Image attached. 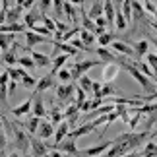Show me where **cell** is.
Returning a JSON list of instances; mask_svg holds the SVG:
<instances>
[{
	"label": "cell",
	"instance_id": "cell-49",
	"mask_svg": "<svg viewBox=\"0 0 157 157\" xmlns=\"http://www.w3.org/2000/svg\"><path fill=\"white\" fill-rule=\"evenodd\" d=\"M31 31L39 33V35H45V37H47V35H52V31H51L49 27H45V25H39V23H37V25H35V27L31 29Z\"/></svg>",
	"mask_w": 157,
	"mask_h": 157
},
{
	"label": "cell",
	"instance_id": "cell-34",
	"mask_svg": "<svg viewBox=\"0 0 157 157\" xmlns=\"http://www.w3.org/2000/svg\"><path fill=\"white\" fill-rule=\"evenodd\" d=\"M136 64V68L138 70H140L142 72V74H146L147 78H149V80H151V78H155V80H157V76H155V72L151 70V66H149L147 62H142V60H138V62H134Z\"/></svg>",
	"mask_w": 157,
	"mask_h": 157
},
{
	"label": "cell",
	"instance_id": "cell-20",
	"mask_svg": "<svg viewBox=\"0 0 157 157\" xmlns=\"http://www.w3.org/2000/svg\"><path fill=\"white\" fill-rule=\"evenodd\" d=\"M31 56L35 60V64H37V68H49L52 64V56H47V54L39 52V51H31Z\"/></svg>",
	"mask_w": 157,
	"mask_h": 157
},
{
	"label": "cell",
	"instance_id": "cell-28",
	"mask_svg": "<svg viewBox=\"0 0 157 157\" xmlns=\"http://www.w3.org/2000/svg\"><path fill=\"white\" fill-rule=\"evenodd\" d=\"M114 93H118L117 86H114L113 82H107V83L103 82V87H101V95H99V97H101V99H111Z\"/></svg>",
	"mask_w": 157,
	"mask_h": 157
},
{
	"label": "cell",
	"instance_id": "cell-54",
	"mask_svg": "<svg viewBox=\"0 0 157 157\" xmlns=\"http://www.w3.org/2000/svg\"><path fill=\"white\" fill-rule=\"evenodd\" d=\"M16 87H17V82H10V83H8V93L12 95V93L16 91Z\"/></svg>",
	"mask_w": 157,
	"mask_h": 157
},
{
	"label": "cell",
	"instance_id": "cell-43",
	"mask_svg": "<svg viewBox=\"0 0 157 157\" xmlns=\"http://www.w3.org/2000/svg\"><path fill=\"white\" fill-rule=\"evenodd\" d=\"M146 62L151 66V70L155 72V76H157V54L155 52H147L146 54Z\"/></svg>",
	"mask_w": 157,
	"mask_h": 157
},
{
	"label": "cell",
	"instance_id": "cell-27",
	"mask_svg": "<svg viewBox=\"0 0 157 157\" xmlns=\"http://www.w3.org/2000/svg\"><path fill=\"white\" fill-rule=\"evenodd\" d=\"M114 27H117L118 31H124V29L128 27V20H126L124 14H122V6H117V17H114Z\"/></svg>",
	"mask_w": 157,
	"mask_h": 157
},
{
	"label": "cell",
	"instance_id": "cell-23",
	"mask_svg": "<svg viewBox=\"0 0 157 157\" xmlns=\"http://www.w3.org/2000/svg\"><path fill=\"white\" fill-rule=\"evenodd\" d=\"M54 78H56V74H52V72H51V74H47V76H43V78L37 82V89H35V91H37V93H45L47 89H51Z\"/></svg>",
	"mask_w": 157,
	"mask_h": 157
},
{
	"label": "cell",
	"instance_id": "cell-37",
	"mask_svg": "<svg viewBox=\"0 0 157 157\" xmlns=\"http://www.w3.org/2000/svg\"><path fill=\"white\" fill-rule=\"evenodd\" d=\"M56 78H58V82H62V83H70L72 80H74V78H72V72H70L68 66L60 68V70H58V74H56Z\"/></svg>",
	"mask_w": 157,
	"mask_h": 157
},
{
	"label": "cell",
	"instance_id": "cell-40",
	"mask_svg": "<svg viewBox=\"0 0 157 157\" xmlns=\"http://www.w3.org/2000/svg\"><path fill=\"white\" fill-rule=\"evenodd\" d=\"M64 14L70 17V21H76V20H78V12H76V6L72 4V2H68V0L64 2Z\"/></svg>",
	"mask_w": 157,
	"mask_h": 157
},
{
	"label": "cell",
	"instance_id": "cell-50",
	"mask_svg": "<svg viewBox=\"0 0 157 157\" xmlns=\"http://www.w3.org/2000/svg\"><path fill=\"white\" fill-rule=\"evenodd\" d=\"M144 8H146L151 16H155V14H157V8H155V4L151 2V0H144Z\"/></svg>",
	"mask_w": 157,
	"mask_h": 157
},
{
	"label": "cell",
	"instance_id": "cell-25",
	"mask_svg": "<svg viewBox=\"0 0 157 157\" xmlns=\"http://www.w3.org/2000/svg\"><path fill=\"white\" fill-rule=\"evenodd\" d=\"M134 51H136V56L138 58H146V54L149 52V41L147 39H140V41H136L134 45Z\"/></svg>",
	"mask_w": 157,
	"mask_h": 157
},
{
	"label": "cell",
	"instance_id": "cell-47",
	"mask_svg": "<svg viewBox=\"0 0 157 157\" xmlns=\"http://www.w3.org/2000/svg\"><path fill=\"white\" fill-rule=\"evenodd\" d=\"M41 21H43V25H45V27H49L52 33H56V20H51V17L43 16V20H41Z\"/></svg>",
	"mask_w": 157,
	"mask_h": 157
},
{
	"label": "cell",
	"instance_id": "cell-19",
	"mask_svg": "<svg viewBox=\"0 0 157 157\" xmlns=\"http://www.w3.org/2000/svg\"><path fill=\"white\" fill-rule=\"evenodd\" d=\"M41 122H43V118H39V117H35V114H31L25 122H23V128H25L27 134H31V136H37V130H39V126Z\"/></svg>",
	"mask_w": 157,
	"mask_h": 157
},
{
	"label": "cell",
	"instance_id": "cell-21",
	"mask_svg": "<svg viewBox=\"0 0 157 157\" xmlns=\"http://www.w3.org/2000/svg\"><path fill=\"white\" fill-rule=\"evenodd\" d=\"M87 16L91 17V20H97V17L105 16V0H95L91 4V8H89Z\"/></svg>",
	"mask_w": 157,
	"mask_h": 157
},
{
	"label": "cell",
	"instance_id": "cell-48",
	"mask_svg": "<svg viewBox=\"0 0 157 157\" xmlns=\"http://www.w3.org/2000/svg\"><path fill=\"white\" fill-rule=\"evenodd\" d=\"M37 2H39V4H37V8H39V12H41L43 16H45V12L52 6V0H37Z\"/></svg>",
	"mask_w": 157,
	"mask_h": 157
},
{
	"label": "cell",
	"instance_id": "cell-7",
	"mask_svg": "<svg viewBox=\"0 0 157 157\" xmlns=\"http://www.w3.org/2000/svg\"><path fill=\"white\" fill-rule=\"evenodd\" d=\"M78 87H74V83H60L56 86V97L60 101H68V103H74V91Z\"/></svg>",
	"mask_w": 157,
	"mask_h": 157
},
{
	"label": "cell",
	"instance_id": "cell-8",
	"mask_svg": "<svg viewBox=\"0 0 157 157\" xmlns=\"http://www.w3.org/2000/svg\"><path fill=\"white\" fill-rule=\"evenodd\" d=\"M58 151H62L66 155H74V157H82V149H78V144L76 140H70V138H66L62 144H58L56 146Z\"/></svg>",
	"mask_w": 157,
	"mask_h": 157
},
{
	"label": "cell",
	"instance_id": "cell-16",
	"mask_svg": "<svg viewBox=\"0 0 157 157\" xmlns=\"http://www.w3.org/2000/svg\"><path fill=\"white\" fill-rule=\"evenodd\" d=\"M113 51L120 54V56H126V58H132V56H136V51H134V47H130V45H126L122 43V41H114L113 43Z\"/></svg>",
	"mask_w": 157,
	"mask_h": 157
},
{
	"label": "cell",
	"instance_id": "cell-56",
	"mask_svg": "<svg viewBox=\"0 0 157 157\" xmlns=\"http://www.w3.org/2000/svg\"><path fill=\"white\" fill-rule=\"evenodd\" d=\"M68 2H72L74 6H82V4H83V0H68Z\"/></svg>",
	"mask_w": 157,
	"mask_h": 157
},
{
	"label": "cell",
	"instance_id": "cell-1",
	"mask_svg": "<svg viewBox=\"0 0 157 157\" xmlns=\"http://www.w3.org/2000/svg\"><path fill=\"white\" fill-rule=\"evenodd\" d=\"M149 138V132L144 130V132H126V134H120L117 138V142H122L126 151H136V147H140L142 144H146Z\"/></svg>",
	"mask_w": 157,
	"mask_h": 157
},
{
	"label": "cell",
	"instance_id": "cell-11",
	"mask_svg": "<svg viewBox=\"0 0 157 157\" xmlns=\"http://www.w3.org/2000/svg\"><path fill=\"white\" fill-rule=\"evenodd\" d=\"M33 99H35V93H33V97H29L27 101H23L21 105H17V107H14L12 109V114H14L16 118H21V117H25V114H29V113H33Z\"/></svg>",
	"mask_w": 157,
	"mask_h": 157
},
{
	"label": "cell",
	"instance_id": "cell-45",
	"mask_svg": "<svg viewBox=\"0 0 157 157\" xmlns=\"http://www.w3.org/2000/svg\"><path fill=\"white\" fill-rule=\"evenodd\" d=\"M64 2L66 0H52V8H54V12H56V17H60L64 14Z\"/></svg>",
	"mask_w": 157,
	"mask_h": 157
},
{
	"label": "cell",
	"instance_id": "cell-42",
	"mask_svg": "<svg viewBox=\"0 0 157 157\" xmlns=\"http://www.w3.org/2000/svg\"><path fill=\"white\" fill-rule=\"evenodd\" d=\"M70 45H72V47H76L78 51H86V52L89 51V47H87V45L82 41V37H80V35H78L76 39H72V41H70Z\"/></svg>",
	"mask_w": 157,
	"mask_h": 157
},
{
	"label": "cell",
	"instance_id": "cell-3",
	"mask_svg": "<svg viewBox=\"0 0 157 157\" xmlns=\"http://www.w3.org/2000/svg\"><path fill=\"white\" fill-rule=\"evenodd\" d=\"M66 66L70 68L72 78L78 82L82 76L87 74V70H91L93 66H99V62H97V60H82V62H72V64H66Z\"/></svg>",
	"mask_w": 157,
	"mask_h": 157
},
{
	"label": "cell",
	"instance_id": "cell-17",
	"mask_svg": "<svg viewBox=\"0 0 157 157\" xmlns=\"http://www.w3.org/2000/svg\"><path fill=\"white\" fill-rule=\"evenodd\" d=\"M120 68H122L120 64H105L103 66V72H101V80H103L105 83L107 82H113L114 78H117V74L120 72Z\"/></svg>",
	"mask_w": 157,
	"mask_h": 157
},
{
	"label": "cell",
	"instance_id": "cell-4",
	"mask_svg": "<svg viewBox=\"0 0 157 157\" xmlns=\"http://www.w3.org/2000/svg\"><path fill=\"white\" fill-rule=\"evenodd\" d=\"M31 155L33 157H45L47 153L51 151V146H49V142H45V140H39L37 136H31Z\"/></svg>",
	"mask_w": 157,
	"mask_h": 157
},
{
	"label": "cell",
	"instance_id": "cell-13",
	"mask_svg": "<svg viewBox=\"0 0 157 157\" xmlns=\"http://www.w3.org/2000/svg\"><path fill=\"white\" fill-rule=\"evenodd\" d=\"M91 132H95V122H86V124L78 126V128H72L68 138L70 140H78V138H82L86 134H91Z\"/></svg>",
	"mask_w": 157,
	"mask_h": 157
},
{
	"label": "cell",
	"instance_id": "cell-10",
	"mask_svg": "<svg viewBox=\"0 0 157 157\" xmlns=\"http://www.w3.org/2000/svg\"><path fill=\"white\" fill-rule=\"evenodd\" d=\"M70 130H72V124L68 122V120H64V122H60L56 126V132H54V149H56L58 144H62L66 138H68Z\"/></svg>",
	"mask_w": 157,
	"mask_h": 157
},
{
	"label": "cell",
	"instance_id": "cell-53",
	"mask_svg": "<svg viewBox=\"0 0 157 157\" xmlns=\"http://www.w3.org/2000/svg\"><path fill=\"white\" fill-rule=\"evenodd\" d=\"M45 157H62V151H58V149H51Z\"/></svg>",
	"mask_w": 157,
	"mask_h": 157
},
{
	"label": "cell",
	"instance_id": "cell-38",
	"mask_svg": "<svg viewBox=\"0 0 157 157\" xmlns=\"http://www.w3.org/2000/svg\"><path fill=\"white\" fill-rule=\"evenodd\" d=\"M142 157H157V144L155 142H146V147L142 151Z\"/></svg>",
	"mask_w": 157,
	"mask_h": 157
},
{
	"label": "cell",
	"instance_id": "cell-32",
	"mask_svg": "<svg viewBox=\"0 0 157 157\" xmlns=\"http://www.w3.org/2000/svg\"><path fill=\"white\" fill-rule=\"evenodd\" d=\"M97 43H99V47H109V45H113V43H114V33H113V31H105V33L97 35Z\"/></svg>",
	"mask_w": 157,
	"mask_h": 157
},
{
	"label": "cell",
	"instance_id": "cell-14",
	"mask_svg": "<svg viewBox=\"0 0 157 157\" xmlns=\"http://www.w3.org/2000/svg\"><path fill=\"white\" fill-rule=\"evenodd\" d=\"M21 16H25L21 6H12L8 12H4V14H2L4 23H17V21L21 20Z\"/></svg>",
	"mask_w": 157,
	"mask_h": 157
},
{
	"label": "cell",
	"instance_id": "cell-22",
	"mask_svg": "<svg viewBox=\"0 0 157 157\" xmlns=\"http://www.w3.org/2000/svg\"><path fill=\"white\" fill-rule=\"evenodd\" d=\"M2 33H25L27 31V25L23 21H17V23H2Z\"/></svg>",
	"mask_w": 157,
	"mask_h": 157
},
{
	"label": "cell",
	"instance_id": "cell-31",
	"mask_svg": "<svg viewBox=\"0 0 157 157\" xmlns=\"http://www.w3.org/2000/svg\"><path fill=\"white\" fill-rule=\"evenodd\" d=\"M52 47H56L58 51H62L64 54H68V56H78V51L76 47H72L70 43H52Z\"/></svg>",
	"mask_w": 157,
	"mask_h": 157
},
{
	"label": "cell",
	"instance_id": "cell-30",
	"mask_svg": "<svg viewBox=\"0 0 157 157\" xmlns=\"http://www.w3.org/2000/svg\"><path fill=\"white\" fill-rule=\"evenodd\" d=\"M82 29H86V31H91V33H95V35H97V25H95V20H91V17H89L87 14H86V12H82Z\"/></svg>",
	"mask_w": 157,
	"mask_h": 157
},
{
	"label": "cell",
	"instance_id": "cell-9",
	"mask_svg": "<svg viewBox=\"0 0 157 157\" xmlns=\"http://www.w3.org/2000/svg\"><path fill=\"white\" fill-rule=\"evenodd\" d=\"M95 52H97V56H99V60L103 64H118L120 62V56H118V54L113 52V51H109L107 47H99Z\"/></svg>",
	"mask_w": 157,
	"mask_h": 157
},
{
	"label": "cell",
	"instance_id": "cell-12",
	"mask_svg": "<svg viewBox=\"0 0 157 157\" xmlns=\"http://www.w3.org/2000/svg\"><path fill=\"white\" fill-rule=\"evenodd\" d=\"M54 132H56V126H54L49 118H47V120H43V122H41V126H39L37 138H39V140H45V142H47L49 138H52Z\"/></svg>",
	"mask_w": 157,
	"mask_h": 157
},
{
	"label": "cell",
	"instance_id": "cell-51",
	"mask_svg": "<svg viewBox=\"0 0 157 157\" xmlns=\"http://www.w3.org/2000/svg\"><path fill=\"white\" fill-rule=\"evenodd\" d=\"M91 101H93V99H86V101H83V105L80 107V111H82V113H87V111H91Z\"/></svg>",
	"mask_w": 157,
	"mask_h": 157
},
{
	"label": "cell",
	"instance_id": "cell-61",
	"mask_svg": "<svg viewBox=\"0 0 157 157\" xmlns=\"http://www.w3.org/2000/svg\"><path fill=\"white\" fill-rule=\"evenodd\" d=\"M25 157H33V155H25Z\"/></svg>",
	"mask_w": 157,
	"mask_h": 157
},
{
	"label": "cell",
	"instance_id": "cell-24",
	"mask_svg": "<svg viewBox=\"0 0 157 157\" xmlns=\"http://www.w3.org/2000/svg\"><path fill=\"white\" fill-rule=\"evenodd\" d=\"M16 49H17V43L12 47L10 51H6L2 52V60H4V64L6 66H14V64H20V56L16 54Z\"/></svg>",
	"mask_w": 157,
	"mask_h": 157
},
{
	"label": "cell",
	"instance_id": "cell-18",
	"mask_svg": "<svg viewBox=\"0 0 157 157\" xmlns=\"http://www.w3.org/2000/svg\"><path fill=\"white\" fill-rule=\"evenodd\" d=\"M35 93V99H33V113L35 117H39V118H43L47 117V109H45V99H43V95L37 93V91H33Z\"/></svg>",
	"mask_w": 157,
	"mask_h": 157
},
{
	"label": "cell",
	"instance_id": "cell-62",
	"mask_svg": "<svg viewBox=\"0 0 157 157\" xmlns=\"http://www.w3.org/2000/svg\"><path fill=\"white\" fill-rule=\"evenodd\" d=\"M155 86H157V80H155Z\"/></svg>",
	"mask_w": 157,
	"mask_h": 157
},
{
	"label": "cell",
	"instance_id": "cell-15",
	"mask_svg": "<svg viewBox=\"0 0 157 157\" xmlns=\"http://www.w3.org/2000/svg\"><path fill=\"white\" fill-rule=\"evenodd\" d=\"M39 20H43V14L39 12L37 6H35L33 10L25 12V16H23V23L27 25V29H33L35 25H37V21H39Z\"/></svg>",
	"mask_w": 157,
	"mask_h": 157
},
{
	"label": "cell",
	"instance_id": "cell-33",
	"mask_svg": "<svg viewBox=\"0 0 157 157\" xmlns=\"http://www.w3.org/2000/svg\"><path fill=\"white\" fill-rule=\"evenodd\" d=\"M78 87H82L86 93H91V91H93V80H91V78H89L87 74H86V76H82L80 80H78Z\"/></svg>",
	"mask_w": 157,
	"mask_h": 157
},
{
	"label": "cell",
	"instance_id": "cell-58",
	"mask_svg": "<svg viewBox=\"0 0 157 157\" xmlns=\"http://www.w3.org/2000/svg\"><path fill=\"white\" fill-rule=\"evenodd\" d=\"M10 157H20V153H17V151H14V153H12Z\"/></svg>",
	"mask_w": 157,
	"mask_h": 157
},
{
	"label": "cell",
	"instance_id": "cell-35",
	"mask_svg": "<svg viewBox=\"0 0 157 157\" xmlns=\"http://www.w3.org/2000/svg\"><path fill=\"white\" fill-rule=\"evenodd\" d=\"M64 118H66V117H64V113L60 111V109H56V107H54L52 111L49 113V120H51L54 126H58L60 122H64Z\"/></svg>",
	"mask_w": 157,
	"mask_h": 157
},
{
	"label": "cell",
	"instance_id": "cell-6",
	"mask_svg": "<svg viewBox=\"0 0 157 157\" xmlns=\"http://www.w3.org/2000/svg\"><path fill=\"white\" fill-rule=\"evenodd\" d=\"M23 35H25V47H27V49H33V47H37L39 43H54L52 39L45 37V35L35 33V31H31V29H27Z\"/></svg>",
	"mask_w": 157,
	"mask_h": 157
},
{
	"label": "cell",
	"instance_id": "cell-2",
	"mask_svg": "<svg viewBox=\"0 0 157 157\" xmlns=\"http://www.w3.org/2000/svg\"><path fill=\"white\" fill-rule=\"evenodd\" d=\"M2 124L6 130H10L12 134H14V146L16 149H20L21 153H25L29 147H31V138H27V132H23L21 128H17V126H12L8 120H6V117H2Z\"/></svg>",
	"mask_w": 157,
	"mask_h": 157
},
{
	"label": "cell",
	"instance_id": "cell-57",
	"mask_svg": "<svg viewBox=\"0 0 157 157\" xmlns=\"http://www.w3.org/2000/svg\"><path fill=\"white\" fill-rule=\"evenodd\" d=\"M151 43H153V47H155V54H157V37H151Z\"/></svg>",
	"mask_w": 157,
	"mask_h": 157
},
{
	"label": "cell",
	"instance_id": "cell-5",
	"mask_svg": "<svg viewBox=\"0 0 157 157\" xmlns=\"http://www.w3.org/2000/svg\"><path fill=\"white\" fill-rule=\"evenodd\" d=\"M113 144H114V140L113 142H101V144H95L91 147H86V149H82V157H99V155H103Z\"/></svg>",
	"mask_w": 157,
	"mask_h": 157
},
{
	"label": "cell",
	"instance_id": "cell-59",
	"mask_svg": "<svg viewBox=\"0 0 157 157\" xmlns=\"http://www.w3.org/2000/svg\"><path fill=\"white\" fill-rule=\"evenodd\" d=\"M151 136H153V138H157V128H155V130L151 132Z\"/></svg>",
	"mask_w": 157,
	"mask_h": 157
},
{
	"label": "cell",
	"instance_id": "cell-39",
	"mask_svg": "<svg viewBox=\"0 0 157 157\" xmlns=\"http://www.w3.org/2000/svg\"><path fill=\"white\" fill-rule=\"evenodd\" d=\"M80 37H82V41L86 43L89 49H91V45L97 41V35L95 33H91V31H86V29H82V33H80Z\"/></svg>",
	"mask_w": 157,
	"mask_h": 157
},
{
	"label": "cell",
	"instance_id": "cell-52",
	"mask_svg": "<svg viewBox=\"0 0 157 157\" xmlns=\"http://www.w3.org/2000/svg\"><path fill=\"white\" fill-rule=\"evenodd\" d=\"M56 31H62V33H66V31H68V25H66L64 21L56 20Z\"/></svg>",
	"mask_w": 157,
	"mask_h": 157
},
{
	"label": "cell",
	"instance_id": "cell-36",
	"mask_svg": "<svg viewBox=\"0 0 157 157\" xmlns=\"http://www.w3.org/2000/svg\"><path fill=\"white\" fill-rule=\"evenodd\" d=\"M20 86L21 87H25V89H31V91H35V89H37V80H35L33 76H23L21 78V82H20Z\"/></svg>",
	"mask_w": 157,
	"mask_h": 157
},
{
	"label": "cell",
	"instance_id": "cell-41",
	"mask_svg": "<svg viewBox=\"0 0 157 157\" xmlns=\"http://www.w3.org/2000/svg\"><path fill=\"white\" fill-rule=\"evenodd\" d=\"M20 66H21V68H25V70L37 68V64H35L33 56H20Z\"/></svg>",
	"mask_w": 157,
	"mask_h": 157
},
{
	"label": "cell",
	"instance_id": "cell-29",
	"mask_svg": "<svg viewBox=\"0 0 157 157\" xmlns=\"http://www.w3.org/2000/svg\"><path fill=\"white\" fill-rule=\"evenodd\" d=\"M14 37H16V33H2V39H0V49H2V52L6 51H10L12 47H14Z\"/></svg>",
	"mask_w": 157,
	"mask_h": 157
},
{
	"label": "cell",
	"instance_id": "cell-44",
	"mask_svg": "<svg viewBox=\"0 0 157 157\" xmlns=\"http://www.w3.org/2000/svg\"><path fill=\"white\" fill-rule=\"evenodd\" d=\"M130 113L134 114V117L130 118V122H128V126H130V132H132V130H134L138 124H140V120H142V117H144V114H142V113H134V111H130Z\"/></svg>",
	"mask_w": 157,
	"mask_h": 157
},
{
	"label": "cell",
	"instance_id": "cell-55",
	"mask_svg": "<svg viewBox=\"0 0 157 157\" xmlns=\"http://www.w3.org/2000/svg\"><path fill=\"white\" fill-rule=\"evenodd\" d=\"M122 157H142V153H138V151H128V153H124Z\"/></svg>",
	"mask_w": 157,
	"mask_h": 157
},
{
	"label": "cell",
	"instance_id": "cell-46",
	"mask_svg": "<svg viewBox=\"0 0 157 157\" xmlns=\"http://www.w3.org/2000/svg\"><path fill=\"white\" fill-rule=\"evenodd\" d=\"M86 99H87V97H86V91H83L82 87H78V89H76V99H74V103H76L78 107H82Z\"/></svg>",
	"mask_w": 157,
	"mask_h": 157
},
{
	"label": "cell",
	"instance_id": "cell-60",
	"mask_svg": "<svg viewBox=\"0 0 157 157\" xmlns=\"http://www.w3.org/2000/svg\"><path fill=\"white\" fill-rule=\"evenodd\" d=\"M153 17H155V21H157V14H155V16H153Z\"/></svg>",
	"mask_w": 157,
	"mask_h": 157
},
{
	"label": "cell",
	"instance_id": "cell-26",
	"mask_svg": "<svg viewBox=\"0 0 157 157\" xmlns=\"http://www.w3.org/2000/svg\"><path fill=\"white\" fill-rule=\"evenodd\" d=\"M80 107H78L76 103H70L68 107H66V111H64V117H66V120H68L70 124H74L76 122V118L80 117Z\"/></svg>",
	"mask_w": 157,
	"mask_h": 157
}]
</instances>
